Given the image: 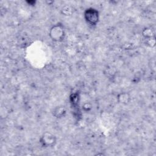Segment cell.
Returning <instances> with one entry per match:
<instances>
[{"instance_id": "6", "label": "cell", "mask_w": 156, "mask_h": 156, "mask_svg": "<svg viewBox=\"0 0 156 156\" xmlns=\"http://www.w3.org/2000/svg\"><path fill=\"white\" fill-rule=\"evenodd\" d=\"M142 36L145 40L155 38V34L154 30L151 27H144L141 32Z\"/></svg>"}, {"instance_id": "1", "label": "cell", "mask_w": 156, "mask_h": 156, "mask_svg": "<svg viewBox=\"0 0 156 156\" xmlns=\"http://www.w3.org/2000/svg\"><path fill=\"white\" fill-rule=\"evenodd\" d=\"M49 36L53 41H62L65 37V29L63 25L61 23L53 25L49 29Z\"/></svg>"}, {"instance_id": "4", "label": "cell", "mask_w": 156, "mask_h": 156, "mask_svg": "<svg viewBox=\"0 0 156 156\" xmlns=\"http://www.w3.org/2000/svg\"><path fill=\"white\" fill-rule=\"evenodd\" d=\"M117 101L118 103H119L121 105H127L130 103L131 101V96L130 94L127 92L123 91L119 93L117 95Z\"/></svg>"}, {"instance_id": "8", "label": "cell", "mask_w": 156, "mask_h": 156, "mask_svg": "<svg viewBox=\"0 0 156 156\" xmlns=\"http://www.w3.org/2000/svg\"><path fill=\"white\" fill-rule=\"evenodd\" d=\"M146 44L148 45L149 47L154 48L155 46V38H151V39H147L146 40Z\"/></svg>"}, {"instance_id": "9", "label": "cell", "mask_w": 156, "mask_h": 156, "mask_svg": "<svg viewBox=\"0 0 156 156\" xmlns=\"http://www.w3.org/2000/svg\"><path fill=\"white\" fill-rule=\"evenodd\" d=\"M82 107H83V108L85 111H87V112L88 111V112L91 109L92 106H91V104L90 102H85V103L83 104Z\"/></svg>"}, {"instance_id": "2", "label": "cell", "mask_w": 156, "mask_h": 156, "mask_svg": "<svg viewBox=\"0 0 156 156\" xmlns=\"http://www.w3.org/2000/svg\"><path fill=\"white\" fill-rule=\"evenodd\" d=\"M83 17L88 24L91 26H96L99 19V12L96 9L88 8L83 12Z\"/></svg>"}, {"instance_id": "7", "label": "cell", "mask_w": 156, "mask_h": 156, "mask_svg": "<svg viewBox=\"0 0 156 156\" xmlns=\"http://www.w3.org/2000/svg\"><path fill=\"white\" fill-rule=\"evenodd\" d=\"M74 9L69 5H65L61 9V13L65 16H70L73 13Z\"/></svg>"}, {"instance_id": "5", "label": "cell", "mask_w": 156, "mask_h": 156, "mask_svg": "<svg viewBox=\"0 0 156 156\" xmlns=\"http://www.w3.org/2000/svg\"><path fill=\"white\" fill-rule=\"evenodd\" d=\"M66 113V110L64 106L59 105L55 107L52 111V115L56 118H62L65 116Z\"/></svg>"}, {"instance_id": "3", "label": "cell", "mask_w": 156, "mask_h": 156, "mask_svg": "<svg viewBox=\"0 0 156 156\" xmlns=\"http://www.w3.org/2000/svg\"><path fill=\"white\" fill-rule=\"evenodd\" d=\"M57 142V138L55 135L50 132H44L40 138V143L43 147H51L55 146Z\"/></svg>"}]
</instances>
